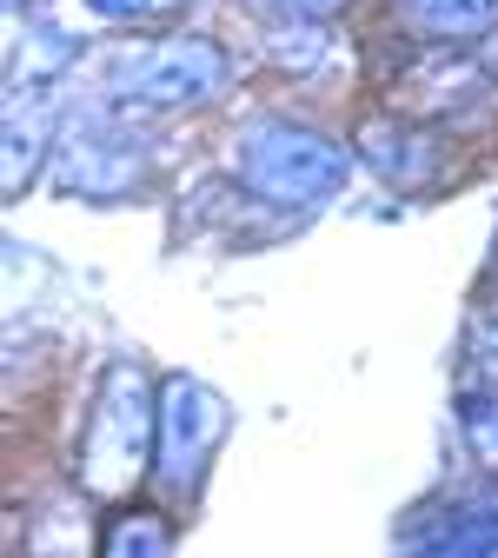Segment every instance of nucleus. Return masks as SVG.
<instances>
[{
  "label": "nucleus",
  "instance_id": "nucleus-11",
  "mask_svg": "<svg viewBox=\"0 0 498 558\" xmlns=\"http://www.w3.org/2000/svg\"><path fill=\"white\" fill-rule=\"evenodd\" d=\"M465 433H472V452L498 472V392L465 399Z\"/></svg>",
  "mask_w": 498,
  "mask_h": 558
},
{
  "label": "nucleus",
  "instance_id": "nucleus-14",
  "mask_svg": "<svg viewBox=\"0 0 498 558\" xmlns=\"http://www.w3.org/2000/svg\"><path fill=\"white\" fill-rule=\"evenodd\" d=\"M87 8H94V14H113V21H139L154 0H87Z\"/></svg>",
  "mask_w": 498,
  "mask_h": 558
},
{
  "label": "nucleus",
  "instance_id": "nucleus-8",
  "mask_svg": "<svg viewBox=\"0 0 498 558\" xmlns=\"http://www.w3.org/2000/svg\"><path fill=\"white\" fill-rule=\"evenodd\" d=\"M66 60H74V40H66L60 27H47V21L21 27V47H14V87H53Z\"/></svg>",
  "mask_w": 498,
  "mask_h": 558
},
{
  "label": "nucleus",
  "instance_id": "nucleus-9",
  "mask_svg": "<svg viewBox=\"0 0 498 558\" xmlns=\"http://www.w3.org/2000/svg\"><path fill=\"white\" fill-rule=\"evenodd\" d=\"M167 545H173V532L160 512H126L107 525V558H167Z\"/></svg>",
  "mask_w": 498,
  "mask_h": 558
},
{
  "label": "nucleus",
  "instance_id": "nucleus-2",
  "mask_svg": "<svg viewBox=\"0 0 498 558\" xmlns=\"http://www.w3.org/2000/svg\"><path fill=\"white\" fill-rule=\"evenodd\" d=\"M233 81L227 53L199 40V34H167V40H133V47H113L107 53V94L113 100H133V107H206L220 100Z\"/></svg>",
  "mask_w": 498,
  "mask_h": 558
},
{
  "label": "nucleus",
  "instance_id": "nucleus-12",
  "mask_svg": "<svg viewBox=\"0 0 498 558\" xmlns=\"http://www.w3.org/2000/svg\"><path fill=\"white\" fill-rule=\"evenodd\" d=\"M253 14H266V21H326V14H339L345 0H246Z\"/></svg>",
  "mask_w": 498,
  "mask_h": 558
},
{
  "label": "nucleus",
  "instance_id": "nucleus-1",
  "mask_svg": "<svg viewBox=\"0 0 498 558\" xmlns=\"http://www.w3.org/2000/svg\"><path fill=\"white\" fill-rule=\"evenodd\" d=\"M160 439V386H147L139 366H113L100 379L94 418H87V439H81V478L94 499H120L126 485L147 472Z\"/></svg>",
  "mask_w": 498,
  "mask_h": 558
},
{
  "label": "nucleus",
  "instance_id": "nucleus-4",
  "mask_svg": "<svg viewBox=\"0 0 498 558\" xmlns=\"http://www.w3.org/2000/svg\"><path fill=\"white\" fill-rule=\"evenodd\" d=\"M227 433V399L212 392L193 373H167L160 386V439H154V472L173 485V493H193L206 478L212 452H220Z\"/></svg>",
  "mask_w": 498,
  "mask_h": 558
},
{
  "label": "nucleus",
  "instance_id": "nucleus-6",
  "mask_svg": "<svg viewBox=\"0 0 498 558\" xmlns=\"http://www.w3.org/2000/svg\"><path fill=\"white\" fill-rule=\"evenodd\" d=\"M360 154L392 180V186H433L439 180V140L425 133V126H399V120H373L360 133Z\"/></svg>",
  "mask_w": 498,
  "mask_h": 558
},
{
  "label": "nucleus",
  "instance_id": "nucleus-3",
  "mask_svg": "<svg viewBox=\"0 0 498 558\" xmlns=\"http://www.w3.org/2000/svg\"><path fill=\"white\" fill-rule=\"evenodd\" d=\"M240 180L272 206H319L352 180V154L339 140L293 126V120H259L240 140Z\"/></svg>",
  "mask_w": 498,
  "mask_h": 558
},
{
  "label": "nucleus",
  "instance_id": "nucleus-13",
  "mask_svg": "<svg viewBox=\"0 0 498 558\" xmlns=\"http://www.w3.org/2000/svg\"><path fill=\"white\" fill-rule=\"evenodd\" d=\"M472 366L498 386V306H491V313L478 319V332H472Z\"/></svg>",
  "mask_w": 498,
  "mask_h": 558
},
{
  "label": "nucleus",
  "instance_id": "nucleus-7",
  "mask_svg": "<svg viewBox=\"0 0 498 558\" xmlns=\"http://www.w3.org/2000/svg\"><path fill=\"white\" fill-rule=\"evenodd\" d=\"M418 40H472L498 21V0H392Z\"/></svg>",
  "mask_w": 498,
  "mask_h": 558
},
{
  "label": "nucleus",
  "instance_id": "nucleus-10",
  "mask_svg": "<svg viewBox=\"0 0 498 558\" xmlns=\"http://www.w3.org/2000/svg\"><path fill=\"white\" fill-rule=\"evenodd\" d=\"M272 66H287V74H319V66L332 60V27H279L266 40Z\"/></svg>",
  "mask_w": 498,
  "mask_h": 558
},
{
  "label": "nucleus",
  "instance_id": "nucleus-5",
  "mask_svg": "<svg viewBox=\"0 0 498 558\" xmlns=\"http://www.w3.org/2000/svg\"><path fill=\"white\" fill-rule=\"evenodd\" d=\"M60 133V100L53 87H14L8 94V193H21L40 167V154Z\"/></svg>",
  "mask_w": 498,
  "mask_h": 558
}]
</instances>
